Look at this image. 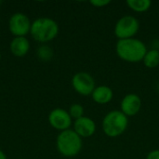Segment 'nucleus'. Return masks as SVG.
I'll list each match as a JSON object with an SVG mask.
<instances>
[{"mask_svg": "<svg viewBox=\"0 0 159 159\" xmlns=\"http://www.w3.org/2000/svg\"><path fill=\"white\" fill-rule=\"evenodd\" d=\"M117 56L127 62H139L143 61L147 48L144 43L137 38H129L118 40L116 46Z\"/></svg>", "mask_w": 159, "mask_h": 159, "instance_id": "nucleus-1", "label": "nucleus"}, {"mask_svg": "<svg viewBox=\"0 0 159 159\" xmlns=\"http://www.w3.org/2000/svg\"><path fill=\"white\" fill-rule=\"evenodd\" d=\"M128 125V116L119 110H114L110 111L103 117L102 130L106 136L110 138H116L126 131Z\"/></svg>", "mask_w": 159, "mask_h": 159, "instance_id": "nucleus-2", "label": "nucleus"}, {"mask_svg": "<svg viewBox=\"0 0 159 159\" xmlns=\"http://www.w3.org/2000/svg\"><path fill=\"white\" fill-rule=\"evenodd\" d=\"M82 138L72 129L61 131L57 138L58 151L66 157H73L82 149Z\"/></svg>", "mask_w": 159, "mask_h": 159, "instance_id": "nucleus-3", "label": "nucleus"}, {"mask_svg": "<svg viewBox=\"0 0 159 159\" xmlns=\"http://www.w3.org/2000/svg\"><path fill=\"white\" fill-rule=\"evenodd\" d=\"M31 34L38 42H48L59 33L57 22L49 18H39L31 25Z\"/></svg>", "mask_w": 159, "mask_h": 159, "instance_id": "nucleus-4", "label": "nucleus"}, {"mask_svg": "<svg viewBox=\"0 0 159 159\" xmlns=\"http://www.w3.org/2000/svg\"><path fill=\"white\" fill-rule=\"evenodd\" d=\"M140 29V22L137 18L129 15L121 17L115 25V34L118 40L132 38Z\"/></svg>", "mask_w": 159, "mask_h": 159, "instance_id": "nucleus-5", "label": "nucleus"}, {"mask_svg": "<svg viewBox=\"0 0 159 159\" xmlns=\"http://www.w3.org/2000/svg\"><path fill=\"white\" fill-rule=\"evenodd\" d=\"M72 85L74 89L80 95L89 96L91 95L95 89L94 78L86 72L76 73L72 79Z\"/></svg>", "mask_w": 159, "mask_h": 159, "instance_id": "nucleus-6", "label": "nucleus"}, {"mask_svg": "<svg viewBox=\"0 0 159 159\" xmlns=\"http://www.w3.org/2000/svg\"><path fill=\"white\" fill-rule=\"evenodd\" d=\"M31 25L29 18L23 13H15L9 20V30L17 37L27 34L31 30Z\"/></svg>", "mask_w": 159, "mask_h": 159, "instance_id": "nucleus-7", "label": "nucleus"}, {"mask_svg": "<svg viewBox=\"0 0 159 159\" xmlns=\"http://www.w3.org/2000/svg\"><path fill=\"white\" fill-rule=\"evenodd\" d=\"M48 121L51 127L58 130H67L72 125V117L69 113L61 108L52 110L48 116Z\"/></svg>", "mask_w": 159, "mask_h": 159, "instance_id": "nucleus-8", "label": "nucleus"}, {"mask_svg": "<svg viewBox=\"0 0 159 159\" xmlns=\"http://www.w3.org/2000/svg\"><path fill=\"white\" fill-rule=\"evenodd\" d=\"M121 112L127 116H136L142 108V100L139 95L135 93L127 94L120 103Z\"/></svg>", "mask_w": 159, "mask_h": 159, "instance_id": "nucleus-9", "label": "nucleus"}, {"mask_svg": "<svg viewBox=\"0 0 159 159\" xmlns=\"http://www.w3.org/2000/svg\"><path fill=\"white\" fill-rule=\"evenodd\" d=\"M74 130L81 138H89L95 133L96 124L90 117L82 116L75 121Z\"/></svg>", "mask_w": 159, "mask_h": 159, "instance_id": "nucleus-10", "label": "nucleus"}, {"mask_svg": "<svg viewBox=\"0 0 159 159\" xmlns=\"http://www.w3.org/2000/svg\"><path fill=\"white\" fill-rule=\"evenodd\" d=\"M91 96L96 103L106 104L112 101L114 97V91L110 87L102 85V86L96 87Z\"/></svg>", "mask_w": 159, "mask_h": 159, "instance_id": "nucleus-11", "label": "nucleus"}, {"mask_svg": "<svg viewBox=\"0 0 159 159\" xmlns=\"http://www.w3.org/2000/svg\"><path fill=\"white\" fill-rule=\"evenodd\" d=\"M30 48V44L27 38L23 36L15 37L10 43V50L17 57L24 56Z\"/></svg>", "mask_w": 159, "mask_h": 159, "instance_id": "nucleus-12", "label": "nucleus"}, {"mask_svg": "<svg viewBox=\"0 0 159 159\" xmlns=\"http://www.w3.org/2000/svg\"><path fill=\"white\" fill-rule=\"evenodd\" d=\"M143 64L149 69H154L159 65V51L157 49L147 50L143 60Z\"/></svg>", "mask_w": 159, "mask_h": 159, "instance_id": "nucleus-13", "label": "nucleus"}, {"mask_svg": "<svg viewBox=\"0 0 159 159\" xmlns=\"http://www.w3.org/2000/svg\"><path fill=\"white\" fill-rule=\"evenodd\" d=\"M128 7L135 12H145L147 11L152 5L150 0H127Z\"/></svg>", "mask_w": 159, "mask_h": 159, "instance_id": "nucleus-14", "label": "nucleus"}, {"mask_svg": "<svg viewBox=\"0 0 159 159\" xmlns=\"http://www.w3.org/2000/svg\"><path fill=\"white\" fill-rule=\"evenodd\" d=\"M68 113L72 118L76 120V119L84 116V107L79 103H74L71 105Z\"/></svg>", "mask_w": 159, "mask_h": 159, "instance_id": "nucleus-15", "label": "nucleus"}, {"mask_svg": "<svg viewBox=\"0 0 159 159\" xmlns=\"http://www.w3.org/2000/svg\"><path fill=\"white\" fill-rule=\"evenodd\" d=\"M37 54H38V57L42 61H49L53 56V51L49 47L42 46L38 48Z\"/></svg>", "mask_w": 159, "mask_h": 159, "instance_id": "nucleus-16", "label": "nucleus"}, {"mask_svg": "<svg viewBox=\"0 0 159 159\" xmlns=\"http://www.w3.org/2000/svg\"><path fill=\"white\" fill-rule=\"evenodd\" d=\"M89 3L95 7H103L111 3L110 0H91Z\"/></svg>", "mask_w": 159, "mask_h": 159, "instance_id": "nucleus-17", "label": "nucleus"}, {"mask_svg": "<svg viewBox=\"0 0 159 159\" xmlns=\"http://www.w3.org/2000/svg\"><path fill=\"white\" fill-rule=\"evenodd\" d=\"M146 159H159V149H156V150L151 151L147 155Z\"/></svg>", "mask_w": 159, "mask_h": 159, "instance_id": "nucleus-18", "label": "nucleus"}, {"mask_svg": "<svg viewBox=\"0 0 159 159\" xmlns=\"http://www.w3.org/2000/svg\"><path fill=\"white\" fill-rule=\"evenodd\" d=\"M0 159H7V157H6V155L0 150Z\"/></svg>", "mask_w": 159, "mask_h": 159, "instance_id": "nucleus-19", "label": "nucleus"}, {"mask_svg": "<svg viewBox=\"0 0 159 159\" xmlns=\"http://www.w3.org/2000/svg\"><path fill=\"white\" fill-rule=\"evenodd\" d=\"M0 4H1V1H0Z\"/></svg>", "mask_w": 159, "mask_h": 159, "instance_id": "nucleus-20", "label": "nucleus"}]
</instances>
